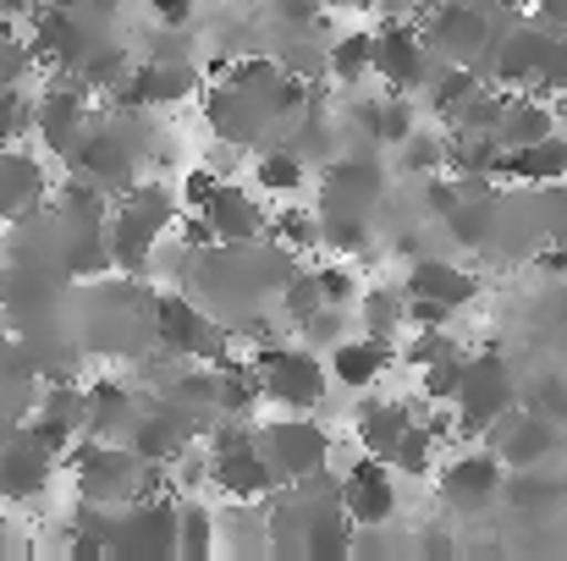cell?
Instances as JSON below:
<instances>
[{
	"mask_svg": "<svg viewBox=\"0 0 567 561\" xmlns=\"http://www.w3.org/2000/svg\"><path fill=\"white\" fill-rule=\"evenodd\" d=\"M524 518H535V512H557L567 501V485H557V479H540L535 468H513L507 474V490H502Z\"/></svg>",
	"mask_w": 567,
	"mask_h": 561,
	"instance_id": "603a6c76",
	"label": "cell"
},
{
	"mask_svg": "<svg viewBox=\"0 0 567 561\" xmlns=\"http://www.w3.org/2000/svg\"><path fill=\"white\" fill-rule=\"evenodd\" d=\"M122 413H127V391H122L116 380H94V385H89V413H83V424H89L94 435H105Z\"/></svg>",
	"mask_w": 567,
	"mask_h": 561,
	"instance_id": "1f68e13d",
	"label": "cell"
},
{
	"mask_svg": "<svg viewBox=\"0 0 567 561\" xmlns=\"http://www.w3.org/2000/svg\"><path fill=\"white\" fill-rule=\"evenodd\" d=\"M33 116H39V138H44L55 155H72V149H78V138H83V105H78V94L55 89V94L39 100Z\"/></svg>",
	"mask_w": 567,
	"mask_h": 561,
	"instance_id": "d6986e66",
	"label": "cell"
},
{
	"mask_svg": "<svg viewBox=\"0 0 567 561\" xmlns=\"http://www.w3.org/2000/svg\"><path fill=\"white\" fill-rule=\"evenodd\" d=\"M380 198V166L375 160H337L326 177V209H348L364 215Z\"/></svg>",
	"mask_w": 567,
	"mask_h": 561,
	"instance_id": "5bb4252c",
	"label": "cell"
},
{
	"mask_svg": "<svg viewBox=\"0 0 567 561\" xmlns=\"http://www.w3.org/2000/svg\"><path fill=\"white\" fill-rule=\"evenodd\" d=\"M259 374H265V396L281 402V407H315L326 396V370L309 359V353H292V347H265L259 353Z\"/></svg>",
	"mask_w": 567,
	"mask_h": 561,
	"instance_id": "5b68a950",
	"label": "cell"
},
{
	"mask_svg": "<svg viewBox=\"0 0 567 561\" xmlns=\"http://www.w3.org/2000/svg\"><path fill=\"white\" fill-rule=\"evenodd\" d=\"M50 463H55V457H50L33 435L11 440V446L0 451V496H11V501L39 496V490H44V479H50Z\"/></svg>",
	"mask_w": 567,
	"mask_h": 561,
	"instance_id": "4fadbf2b",
	"label": "cell"
},
{
	"mask_svg": "<svg viewBox=\"0 0 567 561\" xmlns=\"http://www.w3.org/2000/svg\"><path fill=\"white\" fill-rule=\"evenodd\" d=\"M502 177L513 183H529V187H557L567 183V138L551 133L540 144H524V149H507L502 155Z\"/></svg>",
	"mask_w": 567,
	"mask_h": 561,
	"instance_id": "7c38bea8",
	"label": "cell"
},
{
	"mask_svg": "<svg viewBox=\"0 0 567 561\" xmlns=\"http://www.w3.org/2000/svg\"><path fill=\"white\" fill-rule=\"evenodd\" d=\"M209 479H215L231 501H259V496L276 485V468H270V457L259 451V435H254L248 446L215 451V457H209Z\"/></svg>",
	"mask_w": 567,
	"mask_h": 561,
	"instance_id": "8fae6325",
	"label": "cell"
},
{
	"mask_svg": "<svg viewBox=\"0 0 567 561\" xmlns=\"http://www.w3.org/2000/svg\"><path fill=\"white\" fill-rule=\"evenodd\" d=\"M557 127H563V122H557L551 100H540V94H518V100L507 105V116H502L496 138H502V149H524V144H540V138H551Z\"/></svg>",
	"mask_w": 567,
	"mask_h": 561,
	"instance_id": "9a60e30c",
	"label": "cell"
},
{
	"mask_svg": "<svg viewBox=\"0 0 567 561\" xmlns=\"http://www.w3.org/2000/svg\"><path fill=\"white\" fill-rule=\"evenodd\" d=\"M375 66V33H342L337 44H331V72H337V83H359L364 72Z\"/></svg>",
	"mask_w": 567,
	"mask_h": 561,
	"instance_id": "484cf974",
	"label": "cell"
},
{
	"mask_svg": "<svg viewBox=\"0 0 567 561\" xmlns=\"http://www.w3.org/2000/svg\"><path fill=\"white\" fill-rule=\"evenodd\" d=\"M364 309H370V325H364V331L380 336V342L391 336V325H396V320H408V298H396V292H370V298H364Z\"/></svg>",
	"mask_w": 567,
	"mask_h": 561,
	"instance_id": "8d00e7d4",
	"label": "cell"
},
{
	"mask_svg": "<svg viewBox=\"0 0 567 561\" xmlns=\"http://www.w3.org/2000/svg\"><path fill=\"white\" fill-rule=\"evenodd\" d=\"M513 407H518V385H513L507 359L502 353H474L463 396H457V435H491Z\"/></svg>",
	"mask_w": 567,
	"mask_h": 561,
	"instance_id": "6da1fadb",
	"label": "cell"
},
{
	"mask_svg": "<svg viewBox=\"0 0 567 561\" xmlns=\"http://www.w3.org/2000/svg\"><path fill=\"white\" fill-rule=\"evenodd\" d=\"M161 342L172 353H204L209 347V331H204V320L188 298H161Z\"/></svg>",
	"mask_w": 567,
	"mask_h": 561,
	"instance_id": "7402d4cb",
	"label": "cell"
},
{
	"mask_svg": "<svg viewBox=\"0 0 567 561\" xmlns=\"http://www.w3.org/2000/svg\"><path fill=\"white\" fill-rule=\"evenodd\" d=\"M138 457H127V451H116V446H89V451H78V490H83V501H116V496H133L138 490Z\"/></svg>",
	"mask_w": 567,
	"mask_h": 561,
	"instance_id": "30bf717a",
	"label": "cell"
},
{
	"mask_svg": "<svg viewBox=\"0 0 567 561\" xmlns=\"http://www.w3.org/2000/svg\"><path fill=\"white\" fill-rule=\"evenodd\" d=\"M326 6H370V0H326Z\"/></svg>",
	"mask_w": 567,
	"mask_h": 561,
	"instance_id": "db71d44e",
	"label": "cell"
},
{
	"mask_svg": "<svg viewBox=\"0 0 567 561\" xmlns=\"http://www.w3.org/2000/svg\"><path fill=\"white\" fill-rule=\"evenodd\" d=\"M150 6L161 11V22H166V28H188V17H193V6H198V0H150Z\"/></svg>",
	"mask_w": 567,
	"mask_h": 561,
	"instance_id": "f6af8a7d",
	"label": "cell"
},
{
	"mask_svg": "<svg viewBox=\"0 0 567 561\" xmlns=\"http://www.w3.org/2000/svg\"><path fill=\"white\" fill-rule=\"evenodd\" d=\"M172 198L161 193V187H144V193H133V204L122 209V226H116V242H111V253L122 259V270H144V259H150V248H155V231L166 226V209Z\"/></svg>",
	"mask_w": 567,
	"mask_h": 561,
	"instance_id": "ba28073f",
	"label": "cell"
},
{
	"mask_svg": "<svg viewBox=\"0 0 567 561\" xmlns=\"http://www.w3.org/2000/svg\"><path fill=\"white\" fill-rule=\"evenodd\" d=\"M408 429H413V413L396 407V402H364V407H359V440H364L375 457H391Z\"/></svg>",
	"mask_w": 567,
	"mask_h": 561,
	"instance_id": "44dd1931",
	"label": "cell"
},
{
	"mask_svg": "<svg viewBox=\"0 0 567 561\" xmlns=\"http://www.w3.org/2000/svg\"><path fill=\"white\" fill-rule=\"evenodd\" d=\"M480 89H485V83H480V66L446 61V72H441V77H430V111H435V116H457Z\"/></svg>",
	"mask_w": 567,
	"mask_h": 561,
	"instance_id": "cb8c5ba5",
	"label": "cell"
},
{
	"mask_svg": "<svg viewBox=\"0 0 567 561\" xmlns=\"http://www.w3.org/2000/svg\"><path fill=\"white\" fill-rule=\"evenodd\" d=\"M33 0H0V17H17V11H28Z\"/></svg>",
	"mask_w": 567,
	"mask_h": 561,
	"instance_id": "681fc988",
	"label": "cell"
},
{
	"mask_svg": "<svg viewBox=\"0 0 567 561\" xmlns=\"http://www.w3.org/2000/svg\"><path fill=\"white\" fill-rule=\"evenodd\" d=\"M424 551H430V557H452L457 546H452L446 534H424Z\"/></svg>",
	"mask_w": 567,
	"mask_h": 561,
	"instance_id": "7dc6e473",
	"label": "cell"
},
{
	"mask_svg": "<svg viewBox=\"0 0 567 561\" xmlns=\"http://www.w3.org/2000/svg\"><path fill=\"white\" fill-rule=\"evenodd\" d=\"M446 353H457L446 331H419V336L408 342V353H402V359H408V364H419V370H430V364H435V359H446Z\"/></svg>",
	"mask_w": 567,
	"mask_h": 561,
	"instance_id": "f35d334b",
	"label": "cell"
},
{
	"mask_svg": "<svg viewBox=\"0 0 567 561\" xmlns=\"http://www.w3.org/2000/svg\"><path fill=\"white\" fill-rule=\"evenodd\" d=\"M254 183L265 193H298L303 187V155L298 149H265L254 166Z\"/></svg>",
	"mask_w": 567,
	"mask_h": 561,
	"instance_id": "4316f807",
	"label": "cell"
},
{
	"mask_svg": "<svg viewBox=\"0 0 567 561\" xmlns=\"http://www.w3.org/2000/svg\"><path fill=\"white\" fill-rule=\"evenodd\" d=\"M359 116H364V127H370V138L375 144H408V133H413V105H408V94H391V100H380V105H359Z\"/></svg>",
	"mask_w": 567,
	"mask_h": 561,
	"instance_id": "d4e9b609",
	"label": "cell"
},
{
	"mask_svg": "<svg viewBox=\"0 0 567 561\" xmlns=\"http://www.w3.org/2000/svg\"><path fill=\"white\" fill-rule=\"evenodd\" d=\"M177 540H183V557H209V546H215V540H209V512H204V507H198V501H188V507H183V523H177Z\"/></svg>",
	"mask_w": 567,
	"mask_h": 561,
	"instance_id": "d590c367",
	"label": "cell"
},
{
	"mask_svg": "<svg viewBox=\"0 0 567 561\" xmlns=\"http://www.w3.org/2000/svg\"><path fill=\"white\" fill-rule=\"evenodd\" d=\"M342 507H348V518H353L359 529L391 523V512H396V490H391L385 457H364V463L348 468V479H342Z\"/></svg>",
	"mask_w": 567,
	"mask_h": 561,
	"instance_id": "9c48e42d",
	"label": "cell"
},
{
	"mask_svg": "<svg viewBox=\"0 0 567 561\" xmlns=\"http://www.w3.org/2000/svg\"><path fill=\"white\" fill-rule=\"evenodd\" d=\"M385 364H391V347L380 342V336H353V342H337V353H331V374L342 380V385H375L380 374H385Z\"/></svg>",
	"mask_w": 567,
	"mask_h": 561,
	"instance_id": "ac0fdd59",
	"label": "cell"
},
{
	"mask_svg": "<svg viewBox=\"0 0 567 561\" xmlns=\"http://www.w3.org/2000/svg\"><path fill=\"white\" fill-rule=\"evenodd\" d=\"M408 292H413V298H441V303L463 309V303H474V298H480V281H474L468 270H457V264L413 259V270H408Z\"/></svg>",
	"mask_w": 567,
	"mask_h": 561,
	"instance_id": "2e32d148",
	"label": "cell"
},
{
	"mask_svg": "<svg viewBox=\"0 0 567 561\" xmlns=\"http://www.w3.org/2000/svg\"><path fill=\"white\" fill-rule=\"evenodd\" d=\"M557 242H563V248H567V215H563V220H557Z\"/></svg>",
	"mask_w": 567,
	"mask_h": 561,
	"instance_id": "f5cc1de1",
	"label": "cell"
},
{
	"mask_svg": "<svg viewBox=\"0 0 567 561\" xmlns=\"http://www.w3.org/2000/svg\"><path fill=\"white\" fill-rule=\"evenodd\" d=\"M551 111H557V122L567 127V89H563V94H551Z\"/></svg>",
	"mask_w": 567,
	"mask_h": 561,
	"instance_id": "f907efd6",
	"label": "cell"
},
{
	"mask_svg": "<svg viewBox=\"0 0 567 561\" xmlns=\"http://www.w3.org/2000/svg\"><path fill=\"white\" fill-rule=\"evenodd\" d=\"M491 6H502V11H524V6H535V0H491Z\"/></svg>",
	"mask_w": 567,
	"mask_h": 561,
	"instance_id": "816d5d0a",
	"label": "cell"
},
{
	"mask_svg": "<svg viewBox=\"0 0 567 561\" xmlns=\"http://www.w3.org/2000/svg\"><path fill=\"white\" fill-rule=\"evenodd\" d=\"M33 193H39V172H33V160H28V155L0 160V215H17Z\"/></svg>",
	"mask_w": 567,
	"mask_h": 561,
	"instance_id": "83f0119b",
	"label": "cell"
},
{
	"mask_svg": "<svg viewBox=\"0 0 567 561\" xmlns=\"http://www.w3.org/2000/svg\"><path fill=\"white\" fill-rule=\"evenodd\" d=\"M320 276V292H326V303H353L359 298V281H353V270H342V264H326V270H315Z\"/></svg>",
	"mask_w": 567,
	"mask_h": 561,
	"instance_id": "ab89813d",
	"label": "cell"
},
{
	"mask_svg": "<svg viewBox=\"0 0 567 561\" xmlns=\"http://www.w3.org/2000/svg\"><path fill=\"white\" fill-rule=\"evenodd\" d=\"M17 127H22V116H0V144H6V138H17Z\"/></svg>",
	"mask_w": 567,
	"mask_h": 561,
	"instance_id": "c3c4849f",
	"label": "cell"
},
{
	"mask_svg": "<svg viewBox=\"0 0 567 561\" xmlns=\"http://www.w3.org/2000/svg\"><path fill=\"white\" fill-rule=\"evenodd\" d=\"M435 440H441V435H435L430 424H413V429L396 440V451H391L385 463H391L396 474H430V463H435Z\"/></svg>",
	"mask_w": 567,
	"mask_h": 561,
	"instance_id": "f1b7e54d",
	"label": "cell"
},
{
	"mask_svg": "<svg viewBox=\"0 0 567 561\" xmlns=\"http://www.w3.org/2000/svg\"><path fill=\"white\" fill-rule=\"evenodd\" d=\"M446 155H452V144L446 138H435V133H408V144H402V172H441L446 166Z\"/></svg>",
	"mask_w": 567,
	"mask_h": 561,
	"instance_id": "d6a6232c",
	"label": "cell"
},
{
	"mask_svg": "<svg viewBox=\"0 0 567 561\" xmlns=\"http://www.w3.org/2000/svg\"><path fill=\"white\" fill-rule=\"evenodd\" d=\"M557 418L535 413V407H513L496 429H491V446L507 468H540L551 451H557Z\"/></svg>",
	"mask_w": 567,
	"mask_h": 561,
	"instance_id": "8992f818",
	"label": "cell"
},
{
	"mask_svg": "<svg viewBox=\"0 0 567 561\" xmlns=\"http://www.w3.org/2000/svg\"><path fill=\"white\" fill-rule=\"evenodd\" d=\"M172 396L177 402H215V374H183L172 385Z\"/></svg>",
	"mask_w": 567,
	"mask_h": 561,
	"instance_id": "7bdbcfd3",
	"label": "cell"
},
{
	"mask_svg": "<svg viewBox=\"0 0 567 561\" xmlns=\"http://www.w3.org/2000/svg\"><path fill=\"white\" fill-rule=\"evenodd\" d=\"M276 237H287V242H298V248H315V242H320V220H309L303 209H287V215L276 220Z\"/></svg>",
	"mask_w": 567,
	"mask_h": 561,
	"instance_id": "60d3db41",
	"label": "cell"
},
{
	"mask_svg": "<svg viewBox=\"0 0 567 561\" xmlns=\"http://www.w3.org/2000/svg\"><path fill=\"white\" fill-rule=\"evenodd\" d=\"M408 320H413L419 331H441V325L452 320V303H441V298H413V292H408Z\"/></svg>",
	"mask_w": 567,
	"mask_h": 561,
	"instance_id": "b9f144b4",
	"label": "cell"
},
{
	"mask_svg": "<svg viewBox=\"0 0 567 561\" xmlns=\"http://www.w3.org/2000/svg\"><path fill=\"white\" fill-rule=\"evenodd\" d=\"M72 160H78V172L94 177V183H127V166H133V155H127V144H122L116 133H89V138L72 149Z\"/></svg>",
	"mask_w": 567,
	"mask_h": 561,
	"instance_id": "ffe728a7",
	"label": "cell"
},
{
	"mask_svg": "<svg viewBox=\"0 0 567 561\" xmlns=\"http://www.w3.org/2000/svg\"><path fill=\"white\" fill-rule=\"evenodd\" d=\"M524 407H535V413H546V418L567 424V380L563 374H540V380H529Z\"/></svg>",
	"mask_w": 567,
	"mask_h": 561,
	"instance_id": "e575fe53",
	"label": "cell"
},
{
	"mask_svg": "<svg viewBox=\"0 0 567 561\" xmlns=\"http://www.w3.org/2000/svg\"><path fill=\"white\" fill-rule=\"evenodd\" d=\"M507 463L496 457V446L491 451H468V457H452L446 468H441V501L452 507V512H468V518H480L502 490H507Z\"/></svg>",
	"mask_w": 567,
	"mask_h": 561,
	"instance_id": "7a4b0ae2",
	"label": "cell"
},
{
	"mask_svg": "<svg viewBox=\"0 0 567 561\" xmlns=\"http://www.w3.org/2000/svg\"><path fill=\"white\" fill-rule=\"evenodd\" d=\"M463 380H468V359L446 353V359H435V364L424 370V396H430L435 407H452V402L463 396Z\"/></svg>",
	"mask_w": 567,
	"mask_h": 561,
	"instance_id": "f546056e",
	"label": "cell"
},
{
	"mask_svg": "<svg viewBox=\"0 0 567 561\" xmlns=\"http://www.w3.org/2000/svg\"><path fill=\"white\" fill-rule=\"evenodd\" d=\"M320 303H326V292H320V276H298V281L287 287V314H292L298 325H303V320H309Z\"/></svg>",
	"mask_w": 567,
	"mask_h": 561,
	"instance_id": "74e56055",
	"label": "cell"
},
{
	"mask_svg": "<svg viewBox=\"0 0 567 561\" xmlns=\"http://www.w3.org/2000/svg\"><path fill=\"white\" fill-rule=\"evenodd\" d=\"M259 451L270 457L276 479H309V474H320L331 440L320 435V424L287 418V424H265V429H259Z\"/></svg>",
	"mask_w": 567,
	"mask_h": 561,
	"instance_id": "277c9868",
	"label": "cell"
},
{
	"mask_svg": "<svg viewBox=\"0 0 567 561\" xmlns=\"http://www.w3.org/2000/svg\"><path fill=\"white\" fill-rule=\"evenodd\" d=\"M215 177H209V172H188V183H183V198H188V209H204V204H209V198H215Z\"/></svg>",
	"mask_w": 567,
	"mask_h": 561,
	"instance_id": "ee69618b",
	"label": "cell"
},
{
	"mask_svg": "<svg viewBox=\"0 0 567 561\" xmlns=\"http://www.w3.org/2000/svg\"><path fill=\"white\" fill-rule=\"evenodd\" d=\"M424 33L413 28V22H385L375 33V72L391 83V94H413L419 83H430L424 77Z\"/></svg>",
	"mask_w": 567,
	"mask_h": 561,
	"instance_id": "52a82bcc",
	"label": "cell"
},
{
	"mask_svg": "<svg viewBox=\"0 0 567 561\" xmlns=\"http://www.w3.org/2000/svg\"><path fill=\"white\" fill-rule=\"evenodd\" d=\"M204 215L215 220V231H220V242H254L259 231H265V215H259V204L248 198V193H237V187H215V198L204 204Z\"/></svg>",
	"mask_w": 567,
	"mask_h": 561,
	"instance_id": "e0dca14e",
	"label": "cell"
},
{
	"mask_svg": "<svg viewBox=\"0 0 567 561\" xmlns=\"http://www.w3.org/2000/svg\"><path fill=\"white\" fill-rule=\"evenodd\" d=\"M535 17H540L546 28L567 33V0H535Z\"/></svg>",
	"mask_w": 567,
	"mask_h": 561,
	"instance_id": "bcb514c9",
	"label": "cell"
},
{
	"mask_svg": "<svg viewBox=\"0 0 567 561\" xmlns=\"http://www.w3.org/2000/svg\"><path fill=\"white\" fill-rule=\"evenodd\" d=\"M507 105H513L507 94L480 89V94H474V100H468V105L452 116V122H457V133H496V127H502V116H507Z\"/></svg>",
	"mask_w": 567,
	"mask_h": 561,
	"instance_id": "4dcf8cb0",
	"label": "cell"
},
{
	"mask_svg": "<svg viewBox=\"0 0 567 561\" xmlns=\"http://www.w3.org/2000/svg\"><path fill=\"white\" fill-rule=\"evenodd\" d=\"M446 226H452V237H463V242H474V248H480V242L491 237V226H496V204H485V198H480V204H468V198H463V204L446 215Z\"/></svg>",
	"mask_w": 567,
	"mask_h": 561,
	"instance_id": "836d02e7",
	"label": "cell"
},
{
	"mask_svg": "<svg viewBox=\"0 0 567 561\" xmlns=\"http://www.w3.org/2000/svg\"><path fill=\"white\" fill-rule=\"evenodd\" d=\"M430 50L441 61H463V66H480V55L491 50V17L480 11V0H441L435 17H430Z\"/></svg>",
	"mask_w": 567,
	"mask_h": 561,
	"instance_id": "3957f363",
	"label": "cell"
}]
</instances>
